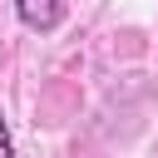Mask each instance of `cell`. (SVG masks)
Wrapping results in <instances>:
<instances>
[{
	"label": "cell",
	"mask_w": 158,
	"mask_h": 158,
	"mask_svg": "<svg viewBox=\"0 0 158 158\" xmlns=\"http://www.w3.org/2000/svg\"><path fill=\"white\" fill-rule=\"evenodd\" d=\"M15 15L25 30H54L64 20V0H15Z\"/></svg>",
	"instance_id": "6da1fadb"
},
{
	"label": "cell",
	"mask_w": 158,
	"mask_h": 158,
	"mask_svg": "<svg viewBox=\"0 0 158 158\" xmlns=\"http://www.w3.org/2000/svg\"><path fill=\"white\" fill-rule=\"evenodd\" d=\"M0 158H15V138H10V123H5V109H0Z\"/></svg>",
	"instance_id": "7a4b0ae2"
}]
</instances>
